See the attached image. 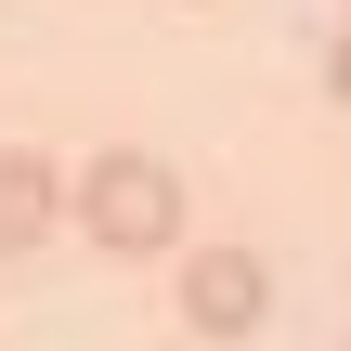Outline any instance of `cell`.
Returning a JSON list of instances; mask_svg holds the SVG:
<instances>
[{
  "label": "cell",
  "mask_w": 351,
  "mask_h": 351,
  "mask_svg": "<svg viewBox=\"0 0 351 351\" xmlns=\"http://www.w3.org/2000/svg\"><path fill=\"white\" fill-rule=\"evenodd\" d=\"M78 234H91L104 261H156V247H182V169L143 156V143H104V156L78 169Z\"/></svg>",
  "instance_id": "cell-1"
},
{
  "label": "cell",
  "mask_w": 351,
  "mask_h": 351,
  "mask_svg": "<svg viewBox=\"0 0 351 351\" xmlns=\"http://www.w3.org/2000/svg\"><path fill=\"white\" fill-rule=\"evenodd\" d=\"M182 313H195V339H247V326L274 313V274H261L247 247H195V261H182Z\"/></svg>",
  "instance_id": "cell-2"
},
{
  "label": "cell",
  "mask_w": 351,
  "mask_h": 351,
  "mask_svg": "<svg viewBox=\"0 0 351 351\" xmlns=\"http://www.w3.org/2000/svg\"><path fill=\"white\" fill-rule=\"evenodd\" d=\"M52 221H65V182H52L26 143H0V261H39Z\"/></svg>",
  "instance_id": "cell-3"
},
{
  "label": "cell",
  "mask_w": 351,
  "mask_h": 351,
  "mask_svg": "<svg viewBox=\"0 0 351 351\" xmlns=\"http://www.w3.org/2000/svg\"><path fill=\"white\" fill-rule=\"evenodd\" d=\"M326 91H339V104H351V26H339V52H326Z\"/></svg>",
  "instance_id": "cell-4"
}]
</instances>
